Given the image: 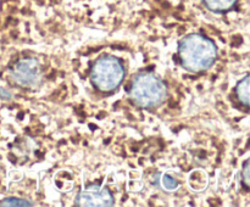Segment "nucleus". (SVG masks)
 Segmentation results:
<instances>
[{
	"label": "nucleus",
	"mask_w": 250,
	"mask_h": 207,
	"mask_svg": "<svg viewBox=\"0 0 250 207\" xmlns=\"http://www.w3.org/2000/svg\"><path fill=\"white\" fill-rule=\"evenodd\" d=\"M178 57L182 67L188 72H207L216 62L217 46L204 34L189 33L178 43Z\"/></svg>",
	"instance_id": "1"
},
{
	"label": "nucleus",
	"mask_w": 250,
	"mask_h": 207,
	"mask_svg": "<svg viewBox=\"0 0 250 207\" xmlns=\"http://www.w3.org/2000/svg\"><path fill=\"white\" fill-rule=\"evenodd\" d=\"M129 96L141 109H156L167 97V85L153 72L144 71L132 80Z\"/></svg>",
	"instance_id": "2"
},
{
	"label": "nucleus",
	"mask_w": 250,
	"mask_h": 207,
	"mask_svg": "<svg viewBox=\"0 0 250 207\" xmlns=\"http://www.w3.org/2000/svg\"><path fill=\"white\" fill-rule=\"evenodd\" d=\"M126 75L124 61L114 55H102L90 67V80L99 92L109 94L122 84Z\"/></svg>",
	"instance_id": "3"
},
{
	"label": "nucleus",
	"mask_w": 250,
	"mask_h": 207,
	"mask_svg": "<svg viewBox=\"0 0 250 207\" xmlns=\"http://www.w3.org/2000/svg\"><path fill=\"white\" fill-rule=\"evenodd\" d=\"M10 75L22 88L33 89L42 80V68L34 57H22L10 68Z\"/></svg>",
	"instance_id": "4"
},
{
	"label": "nucleus",
	"mask_w": 250,
	"mask_h": 207,
	"mask_svg": "<svg viewBox=\"0 0 250 207\" xmlns=\"http://www.w3.org/2000/svg\"><path fill=\"white\" fill-rule=\"evenodd\" d=\"M75 205L78 207H111L115 205V200L109 188L90 184L78 192Z\"/></svg>",
	"instance_id": "5"
},
{
	"label": "nucleus",
	"mask_w": 250,
	"mask_h": 207,
	"mask_svg": "<svg viewBox=\"0 0 250 207\" xmlns=\"http://www.w3.org/2000/svg\"><path fill=\"white\" fill-rule=\"evenodd\" d=\"M238 0H203L208 10L215 14H224L233 9Z\"/></svg>",
	"instance_id": "6"
},
{
	"label": "nucleus",
	"mask_w": 250,
	"mask_h": 207,
	"mask_svg": "<svg viewBox=\"0 0 250 207\" xmlns=\"http://www.w3.org/2000/svg\"><path fill=\"white\" fill-rule=\"evenodd\" d=\"M249 85H250V77L249 75L247 73L236 85V95H237V99L239 100L241 104H243L244 106L248 107L250 104V100H249Z\"/></svg>",
	"instance_id": "7"
},
{
	"label": "nucleus",
	"mask_w": 250,
	"mask_h": 207,
	"mask_svg": "<svg viewBox=\"0 0 250 207\" xmlns=\"http://www.w3.org/2000/svg\"><path fill=\"white\" fill-rule=\"evenodd\" d=\"M0 206L2 207H32L34 206L33 202H31L29 200L21 199V197H5L0 201Z\"/></svg>",
	"instance_id": "8"
},
{
	"label": "nucleus",
	"mask_w": 250,
	"mask_h": 207,
	"mask_svg": "<svg viewBox=\"0 0 250 207\" xmlns=\"http://www.w3.org/2000/svg\"><path fill=\"white\" fill-rule=\"evenodd\" d=\"M161 183H163V187L165 188L168 191H172V190H176L178 188V183L175 178H172L171 175L165 174L161 179Z\"/></svg>",
	"instance_id": "9"
},
{
	"label": "nucleus",
	"mask_w": 250,
	"mask_h": 207,
	"mask_svg": "<svg viewBox=\"0 0 250 207\" xmlns=\"http://www.w3.org/2000/svg\"><path fill=\"white\" fill-rule=\"evenodd\" d=\"M249 172H250L249 160H247L243 165V169H242V177H243V184H244V187H246V189H249V187H250Z\"/></svg>",
	"instance_id": "10"
},
{
	"label": "nucleus",
	"mask_w": 250,
	"mask_h": 207,
	"mask_svg": "<svg viewBox=\"0 0 250 207\" xmlns=\"http://www.w3.org/2000/svg\"><path fill=\"white\" fill-rule=\"evenodd\" d=\"M0 99L4 100V101H10V100L12 99L11 93L7 92L6 89H4V88L0 87Z\"/></svg>",
	"instance_id": "11"
}]
</instances>
